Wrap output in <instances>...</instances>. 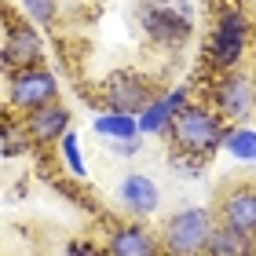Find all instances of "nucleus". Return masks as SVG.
<instances>
[{
  "label": "nucleus",
  "instance_id": "obj_18",
  "mask_svg": "<svg viewBox=\"0 0 256 256\" xmlns=\"http://www.w3.org/2000/svg\"><path fill=\"white\" fill-rule=\"evenodd\" d=\"M18 4L26 11V18L37 22V26H52L59 18V0H18Z\"/></svg>",
  "mask_w": 256,
  "mask_h": 256
},
{
  "label": "nucleus",
  "instance_id": "obj_11",
  "mask_svg": "<svg viewBox=\"0 0 256 256\" xmlns=\"http://www.w3.org/2000/svg\"><path fill=\"white\" fill-rule=\"evenodd\" d=\"M26 139L30 143H59V139L70 132V110L59 106V102H48V106L26 114Z\"/></svg>",
  "mask_w": 256,
  "mask_h": 256
},
{
  "label": "nucleus",
  "instance_id": "obj_5",
  "mask_svg": "<svg viewBox=\"0 0 256 256\" xmlns=\"http://www.w3.org/2000/svg\"><path fill=\"white\" fill-rule=\"evenodd\" d=\"M139 22H143L150 40L180 48V44L190 37V4L187 0H158V4L143 8Z\"/></svg>",
  "mask_w": 256,
  "mask_h": 256
},
{
  "label": "nucleus",
  "instance_id": "obj_15",
  "mask_svg": "<svg viewBox=\"0 0 256 256\" xmlns=\"http://www.w3.org/2000/svg\"><path fill=\"white\" fill-rule=\"evenodd\" d=\"M99 139H106V143H118V139H139V121L132 114H96V121H92Z\"/></svg>",
  "mask_w": 256,
  "mask_h": 256
},
{
  "label": "nucleus",
  "instance_id": "obj_14",
  "mask_svg": "<svg viewBox=\"0 0 256 256\" xmlns=\"http://www.w3.org/2000/svg\"><path fill=\"white\" fill-rule=\"evenodd\" d=\"M202 256H256V238L249 234H238V230L230 227H212V234H208Z\"/></svg>",
  "mask_w": 256,
  "mask_h": 256
},
{
  "label": "nucleus",
  "instance_id": "obj_13",
  "mask_svg": "<svg viewBox=\"0 0 256 256\" xmlns=\"http://www.w3.org/2000/svg\"><path fill=\"white\" fill-rule=\"evenodd\" d=\"M106 256H161V242L139 224L114 227V234L106 238Z\"/></svg>",
  "mask_w": 256,
  "mask_h": 256
},
{
  "label": "nucleus",
  "instance_id": "obj_16",
  "mask_svg": "<svg viewBox=\"0 0 256 256\" xmlns=\"http://www.w3.org/2000/svg\"><path fill=\"white\" fill-rule=\"evenodd\" d=\"M224 150L242 165H256V128H249V121L242 124H227L224 132Z\"/></svg>",
  "mask_w": 256,
  "mask_h": 256
},
{
  "label": "nucleus",
  "instance_id": "obj_20",
  "mask_svg": "<svg viewBox=\"0 0 256 256\" xmlns=\"http://www.w3.org/2000/svg\"><path fill=\"white\" fill-rule=\"evenodd\" d=\"M110 150H114V154H121V158H128V154H136V150H139V139H118V143H110Z\"/></svg>",
  "mask_w": 256,
  "mask_h": 256
},
{
  "label": "nucleus",
  "instance_id": "obj_19",
  "mask_svg": "<svg viewBox=\"0 0 256 256\" xmlns=\"http://www.w3.org/2000/svg\"><path fill=\"white\" fill-rule=\"evenodd\" d=\"M66 256H106V249L92 246V242H74V246L66 249Z\"/></svg>",
  "mask_w": 256,
  "mask_h": 256
},
{
  "label": "nucleus",
  "instance_id": "obj_1",
  "mask_svg": "<svg viewBox=\"0 0 256 256\" xmlns=\"http://www.w3.org/2000/svg\"><path fill=\"white\" fill-rule=\"evenodd\" d=\"M224 132H227V121L205 102H187L168 128L176 150L187 158H212L216 150H224Z\"/></svg>",
  "mask_w": 256,
  "mask_h": 256
},
{
  "label": "nucleus",
  "instance_id": "obj_12",
  "mask_svg": "<svg viewBox=\"0 0 256 256\" xmlns=\"http://www.w3.org/2000/svg\"><path fill=\"white\" fill-rule=\"evenodd\" d=\"M118 198H121V205L128 212H136V216H150V212H158V205H161L158 183L150 176H143V172H128L118 183Z\"/></svg>",
  "mask_w": 256,
  "mask_h": 256
},
{
  "label": "nucleus",
  "instance_id": "obj_8",
  "mask_svg": "<svg viewBox=\"0 0 256 256\" xmlns=\"http://www.w3.org/2000/svg\"><path fill=\"white\" fill-rule=\"evenodd\" d=\"M216 224L238 230V234L256 238V187L252 183H234L230 190L220 194Z\"/></svg>",
  "mask_w": 256,
  "mask_h": 256
},
{
  "label": "nucleus",
  "instance_id": "obj_4",
  "mask_svg": "<svg viewBox=\"0 0 256 256\" xmlns=\"http://www.w3.org/2000/svg\"><path fill=\"white\" fill-rule=\"evenodd\" d=\"M208 99H212V110L230 124H242L256 118V77L249 70H224L216 74L212 88H208Z\"/></svg>",
  "mask_w": 256,
  "mask_h": 256
},
{
  "label": "nucleus",
  "instance_id": "obj_9",
  "mask_svg": "<svg viewBox=\"0 0 256 256\" xmlns=\"http://www.w3.org/2000/svg\"><path fill=\"white\" fill-rule=\"evenodd\" d=\"M187 99H190V88H187V84H180V88L165 92V96H158V99L136 118V121H139V136H168L172 121H176V114L187 106Z\"/></svg>",
  "mask_w": 256,
  "mask_h": 256
},
{
  "label": "nucleus",
  "instance_id": "obj_21",
  "mask_svg": "<svg viewBox=\"0 0 256 256\" xmlns=\"http://www.w3.org/2000/svg\"><path fill=\"white\" fill-rule=\"evenodd\" d=\"M246 4H252V8H256V0H246Z\"/></svg>",
  "mask_w": 256,
  "mask_h": 256
},
{
  "label": "nucleus",
  "instance_id": "obj_7",
  "mask_svg": "<svg viewBox=\"0 0 256 256\" xmlns=\"http://www.w3.org/2000/svg\"><path fill=\"white\" fill-rule=\"evenodd\" d=\"M102 99H106V106L114 114H132V118H139L150 102H154V84L136 74V70H114V74L102 80Z\"/></svg>",
  "mask_w": 256,
  "mask_h": 256
},
{
  "label": "nucleus",
  "instance_id": "obj_3",
  "mask_svg": "<svg viewBox=\"0 0 256 256\" xmlns=\"http://www.w3.org/2000/svg\"><path fill=\"white\" fill-rule=\"evenodd\" d=\"M216 227V216L208 208H180L161 227V252L165 256H202L208 234Z\"/></svg>",
  "mask_w": 256,
  "mask_h": 256
},
{
  "label": "nucleus",
  "instance_id": "obj_6",
  "mask_svg": "<svg viewBox=\"0 0 256 256\" xmlns=\"http://www.w3.org/2000/svg\"><path fill=\"white\" fill-rule=\"evenodd\" d=\"M8 99H11L15 110L33 114V110H40V106H48V102L59 99V80L40 62L26 66V70H15V74H11V84H8Z\"/></svg>",
  "mask_w": 256,
  "mask_h": 256
},
{
  "label": "nucleus",
  "instance_id": "obj_10",
  "mask_svg": "<svg viewBox=\"0 0 256 256\" xmlns=\"http://www.w3.org/2000/svg\"><path fill=\"white\" fill-rule=\"evenodd\" d=\"M44 55V44H40V33L30 26V22H15L8 30V40H4V66L11 70H26V66H37Z\"/></svg>",
  "mask_w": 256,
  "mask_h": 256
},
{
  "label": "nucleus",
  "instance_id": "obj_17",
  "mask_svg": "<svg viewBox=\"0 0 256 256\" xmlns=\"http://www.w3.org/2000/svg\"><path fill=\"white\" fill-rule=\"evenodd\" d=\"M59 154H62V165L70 168V176H77V180H84V158H80V143H77V132L70 128V132L59 139Z\"/></svg>",
  "mask_w": 256,
  "mask_h": 256
},
{
  "label": "nucleus",
  "instance_id": "obj_2",
  "mask_svg": "<svg viewBox=\"0 0 256 256\" xmlns=\"http://www.w3.org/2000/svg\"><path fill=\"white\" fill-rule=\"evenodd\" d=\"M252 40V22L242 8H220L212 18L205 40V62L224 74V70H238V62L246 59V48Z\"/></svg>",
  "mask_w": 256,
  "mask_h": 256
}]
</instances>
